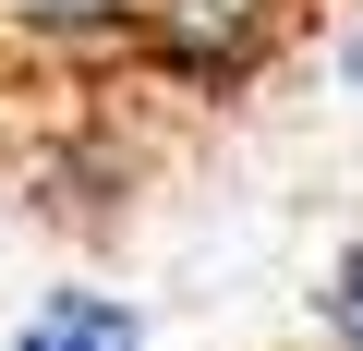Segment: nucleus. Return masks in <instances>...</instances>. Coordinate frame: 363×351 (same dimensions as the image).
Wrapping results in <instances>:
<instances>
[{"mask_svg":"<svg viewBox=\"0 0 363 351\" xmlns=\"http://www.w3.org/2000/svg\"><path fill=\"white\" fill-rule=\"evenodd\" d=\"M303 13L315 0H145L133 13V73L157 97H230L303 37Z\"/></svg>","mask_w":363,"mask_h":351,"instance_id":"nucleus-1","label":"nucleus"},{"mask_svg":"<svg viewBox=\"0 0 363 351\" xmlns=\"http://www.w3.org/2000/svg\"><path fill=\"white\" fill-rule=\"evenodd\" d=\"M145 0H0V49H133Z\"/></svg>","mask_w":363,"mask_h":351,"instance_id":"nucleus-2","label":"nucleus"},{"mask_svg":"<svg viewBox=\"0 0 363 351\" xmlns=\"http://www.w3.org/2000/svg\"><path fill=\"white\" fill-rule=\"evenodd\" d=\"M13 351H133V315H121L109 291H61V303H49Z\"/></svg>","mask_w":363,"mask_h":351,"instance_id":"nucleus-3","label":"nucleus"},{"mask_svg":"<svg viewBox=\"0 0 363 351\" xmlns=\"http://www.w3.org/2000/svg\"><path fill=\"white\" fill-rule=\"evenodd\" d=\"M327 327H339V351H363V255L339 267V291H327Z\"/></svg>","mask_w":363,"mask_h":351,"instance_id":"nucleus-4","label":"nucleus"}]
</instances>
